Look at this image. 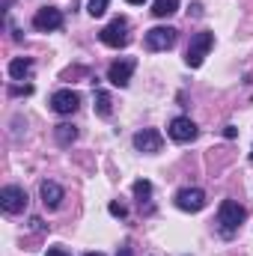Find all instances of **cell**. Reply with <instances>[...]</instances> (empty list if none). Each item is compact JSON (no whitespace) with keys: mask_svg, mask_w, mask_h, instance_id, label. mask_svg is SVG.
Returning a JSON list of instances; mask_svg holds the SVG:
<instances>
[{"mask_svg":"<svg viewBox=\"0 0 253 256\" xmlns=\"http://www.w3.org/2000/svg\"><path fill=\"white\" fill-rule=\"evenodd\" d=\"M242 220H244V208H242L236 200H224L220 208H218V232L230 238V236L238 232Z\"/></svg>","mask_w":253,"mask_h":256,"instance_id":"1","label":"cell"},{"mask_svg":"<svg viewBox=\"0 0 253 256\" xmlns=\"http://www.w3.org/2000/svg\"><path fill=\"white\" fill-rule=\"evenodd\" d=\"M212 45H214V33H208V30H202V33H196L194 39H190L188 45V54H185V63L190 68H200L202 60L208 57V51H212Z\"/></svg>","mask_w":253,"mask_h":256,"instance_id":"2","label":"cell"},{"mask_svg":"<svg viewBox=\"0 0 253 256\" xmlns=\"http://www.w3.org/2000/svg\"><path fill=\"white\" fill-rule=\"evenodd\" d=\"M143 45H146V51H170L176 45V30L173 27H152V30H146Z\"/></svg>","mask_w":253,"mask_h":256,"instance_id":"3","label":"cell"},{"mask_svg":"<svg viewBox=\"0 0 253 256\" xmlns=\"http://www.w3.org/2000/svg\"><path fill=\"white\" fill-rule=\"evenodd\" d=\"M98 39H102L108 48H126L128 45V21L126 18H114V21L98 33Z\"/></svg>","mask_w":253,"mask_h":256,"instance_id":"4","label":"cell"},{"mask_svg":"<svg viewBox=\"0 0 253 256\" xmlns=\"http://www.w3.org/2000/svg\"><path fill=\"white\" fill-rule=\"evenodd\" d=\"M0 206H3L6 214H18V212H24V208H27V191L18 188V185H6V188L0 191Z\"/></svg>","mask_w":253,"mask_h":256,"instance_id":"5","label":"cell"},{"mask_svg":"<svg viewBox=\"0 0 253 256\" xmlns=\"http://www.w3.org/2000/svg\"><path fill=\"white\" fill-rule=\"evenodd\" d=\"M33 27H36L39 33L60 30V27H63V12H60L57 6H45V9H39V12L33 15Z\"/></svg>","mask_w":253,"mask_h":256,"instance_id":"6","label":"cell"},{"mask_svg":"<svg viewBox=\"0 0 253 256\" xmlns=\"http://www.w3.org/2000/svg\"><path fill=\"white\" fill-rule=\"evenodd\" d=\"M134 68H137V60H131V57H122V60H116V63H110L108 68V80L114 84V86H128L131 84V74H134Z\"/></svg>","mask_w":253,"mask_h":256,"instance_id":"7","label":"cell"},{"mask_svg":"<svg viewBox=\"0 0 253 256\" xmlns=\"http://www.w3.org/2000/svg\"><path fill=\"white\" fill-rule=\"evenodd\" d=\"M51 108H54V114H60V116H72V114L80 108V96H78L74 90H57V92L51 96Z\"/></svg>","mask_w":253,"mask_h":256,"instance_id":"8","label":"cell"},{"mask_svg":"<svg viewBox=\"0 0 253 256\" xmlns=\"http://www.w3.org/2000/svg\"><path fill=\"white\" fill-rule=\"evenodd\" d=\"M161 146H164V137H161V131H155V128H143V131L134 134V149H137V152L155 155V152H161Z\"/></svg>","mask_w":253,"mask_h":256,"instance_id":"9","label":"cell"},{"mask_svg":"<svg viewBox=\"0 0 253 256\" xmlns=\"http://www.w3.org/2000/svg\"><path fill=\"white\" fill-rule=\"evenodd\" d=\"M167 134H170L176 143H190V140L200 134V128H196V122H194L190 116H176V120L167 126Z\"/></svg>","mask_w":253,"mask_h":256,"instance_id":"10","label":"cell"},{"mask_svg":"<svg viewBox=\"0 0 253 256\" xmlns=\"http://www.w3.org/2000/svg\"><path fill=\"white\" fill-rule=\"evenodd\" d=\"M176 206L182 212H202L206 208V194L200 191V188H182V191L176 194Z\"/></svg>","mask_w":253,"mask_h":256,"instance_id":"11","label":"cell"},{"mask_svg":"<svg viewBox=\"0 0 253 256\" xmlns=\"http://www.w3.org/2000/svg\"><path fill=\"white\" fill-rule=\"evenodd\" d=\"M39 194H42L45 208H60V202H63V188H60L57 182H42V185H39Z\"/></svg>","mask_w":253,"mask_h":256,"instance_id":"12","label":"cell"},{"mask_svg":"<svg viewBox=\"0 0 253 256\" xmlns=\"http://www.w3.org/2000/svg\"><path fill=\"white\" fill-rule=\"evenodd\" d=\"M30 72H33V60H27V57H15V60L9 63V74H12L15 80H27Z\"/></svg>","mask_w":253,"mask_h":256,"instance_id":"13","label":"cell"},{"mask_svg":"<svg viewBox=\"0 0 253 256\" xmlns=\"http://www.w3.org/2000/svg\"><path fill=\"white\" fill-rule=\"evenodd\" d=\"M173 12H179V0H155L152 3V15L155 18H170Z\"/></svg>","mask_w":253,"mask_h":256,"instance_id":"14","label":"cell"},{"mask_svg":"<svg viewBox=\"0 0 253 256\" xmlns=\"http://www.w3.org/2000/svg\"><path fill=\"white\" fill-rule=\"evenodd\" d=\"M54 137H57L60 146H72V143L78 140V128L74 126H57L54 128Z\"/></svg>","mask_w":253,"mask_h":256,"instance_id":"15","label":"cell"},{"mask_svg":"<svg viewBox=\"0 0 253 256\" xmlns=\"http://www.w3.org/2000/svg\"><path fill=\"white\" fill-rule=\"evenodd\" d=\"M96 114H98V116H110V114H114V102H110V96H108L104 90L96 92Z\"/></svg>","mask_w":253,"mask_h":256,"instance_id":"16","label":"cell"},{"mask_svg":"<svg viewBox=\"0 0 253 256\" xmlns=\"http://www.w3.org/2000/svg\"><path fill=\"white\" fill-rule=\"evenodd\" d=\"M131 191H134V196H137V200H140V206H143V200H149V196H152V182H149V179H137Z\"/></svg>","mask_w":253,"mask_h":256,"instance_id":"17","label":"cell"},{"mask_svg":"<svg viewBox=\"0 0 253 256\" xmlns=\"http://www.w3.org/2000/svg\"><path fill=\"white\" fill-rule=\"evenodd\" d=\"M108 3H110V0H90V3H86V12H90L92 18H102V15L108 12Z\"/></svg>","mask_w":253,"mask_h":256,"instance_id":"18","label":"cell"},{"mask_svg":"<svg viewBox=\"0 0 253 256\" xmlns=\"http://www.w3.org/2000/svg\"><path fill=\"white\" fill-rule=\"evenodd\" d=\"M108 212H110L114 218H126V214H128V208L122 206V202H110V206H108Z\"/></svg>","mask_w":253,"mask_h":256,"instance_id":"19","label":"cell"},{"mask_svg":"<svg viewBox=\"0 0 253 256\" xmlns=\"http://www.w3.org/2000/svg\"><path fill=\"white\" fill-rule=\"evenodd\" d=\"M9 92H12V96H30V92H33V86H30V84H24V86H12Z\"/></svg>","mask_w":253,"mask_h":256,"instance_id":"20","label":"cell"},{"mask_svg":"<svg viewBox=\"0 0 253 256\" xmlns=\"http://www.w3.org/2000/svg\"><path fill=\"white\" fill-rule=\"evenodd\" d=\"M188 15H194V18H200V15H202V6H200V3H194V6L188 9Z\"/></svg>","mask_w":253,"mask_h":256,"instance_id":"21","label":"cell"},{"mask_svg":"<svg viewBox=\"0 0 253 256\" xmlns=\"http://www.w3.org/2000/svg\"><path fill=\"white\" fill-rule=\"evenodd\" d=\"M45 256H68V254H66L63 248H51V250H48Z\"/></svg>","mask_w":253,"mask_h":256,"instance_id":"22","label":"cell"},{"mask_svg":"<svg viewBox=\"0 0 253 256\" xmlns=\"http://www.w3.org/2000/svg\"><path fill=\"white\" fill-rule=\"evenodd\" d=\"M116 256H134V254H131V248H120V250H116Z\"/></svg>","mask_w":253,"mask_h":256,"instance_id":"23","label":"cell"},{"mask_svg":"<svg viewBox=\"0 0 253 256\" xmlns=\"http://www.w3.org/2000/svg\"><path fill=\"white\" fill-rule=\"evenodd\" d=\"M128 3H137V6H140V3H146V0H128Z\"/></svg>","mask_w":253,"mask_h":256,"instance_id":"24","label":"cell"},{"mask_svg":"<svg viewBox=\"0 0 253 256\" xmlns=\"http://www.w3.org/2000/svg\"><path fill=\"white\" fill-rule=\"evenodd\" d=\"M86 256H104V254H86Z\"/></svg>","mask_w":253,"mask_h":256,"instance_id":"25","label":"cell"},{"mask_svg":"<svg viewBox=\"0 0 253 256\" xmlns=\"http://www.w3.org/2000/svg\"><path fill=\"white\" fill-rule=\"evenodd\" d=\"M250 161H253V155H250Z\"/></svg>","mask_w":253,"mask_h":256,"instance_id":"26","label":"cell"}]
</instances>
